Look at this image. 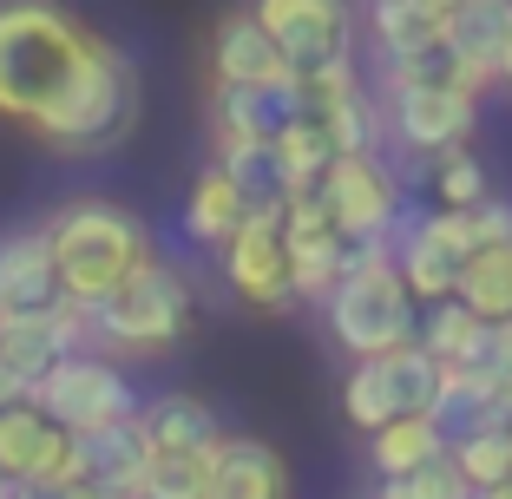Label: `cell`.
I'll use <instances>...</instances> for the list:
<instances>
[{
    "instance_id": "cell-1",
    "label": "cell",
    "mask_w": 512,
    "mask_h": 499,
    "mask_svg": "<svg viewBox=\"0 0 512 499\" xmlns=\"http://www.w3.org/2000/svg\"><path fill=\"white\" fill-rule=\"evenodd\" d=\"M99 33L60 0H0V119L40 125L79 79Z\"/></svg>"
},
{
    "instance_id": "cell-2",
    "label": "cell",
    "mask_w": 512,
    "mask_h": 499,
    "mask_svg": "<svg viewBox=\"0 0 512 499\" xmlns=\"http://www.w3.org/2000/svg\"><path fill=\"white\" fill-rule=\"evenodd\" d=\"M46 250L60 276V303L99 309L112 289H125L151 263V230L112 197H73L46 217Z\"/></svg>"
},
{
    "instance_id": "cell-3",
    "label": "cell",
    "mask_w": 512,
    "mask_h": 499,
    "mask_svg": "<svg viewBox=\"0 0 512 499\" xmlns=\"http://www.w3.org/2000/svg\"><path fill=\"white\" fill-rule=\"evenodd\" d=\"M322 309H329V335L355 362H375V355L407 348L414 342V322H421V303L394 276L388 243H355L342 257V283L322 296Z\"/></svg>"
},
{
    "instance_id": "cell-4",
    "label": "cell",
    "mask_w": 512,
    "mask_h": 499,
    "mask_svg": "<svg viewBox=\"0 0 512 499\" xmlns=\"http://www.w3.org/2000/svg\"><path fill=\"white\" fill-rule=\"evenodd\" d=\"M132 119H138V73H132V60H125L119 46L99 33L86 66H79V79L66 86L60 106L33 125V138H46V145L66 152V158H92V152H112V145L132 132Z\"/></svg>"
},
{
    "instance_id": "cell-5",
    "label": "cell",
    "mask_w": 512,
    "mask_h": 499,
    "mask_svg": "<svg viewBox=\"0 0 512 499\" xmlns=\"http://www.w3.org/2000/svg\"><path fill=\"white\" fill-rule=\"evenodd\" d=\"M191 316H197L191 283L171 263L151 257L125 289H112L99 309H86V348L99 342L106 362H119V355H165V348L184 342Z\"/></svg>"
},
{
    "instance_id": "cell-6",
    "label": "cell",
    "mask_w": 512,
    "mask_h": 499,
    "mask_svg": "<svg viewBox=\"0 0 512 499\" xmlns=\"http://www.w3.org/2000/svg\"><path fill=\"white\" fill-rule=\"evenodd\" d=\"M27 408H40L53 427H66L73 440H86V434H99V427H112V421H132L138 394H132V381H125L119 362H106L99 348H79V355H60V362L33 381Z\"/></svg>"
},
{
    "instance_id": "cell-7",
    "label": "cell",
    "mask_w": 512,
    "mask_h": 499,
    "mask_svg": "<svg viewBox=\"0 0 512 499\" xmlns=\"http://www.w3.org/2000/svg\"><path fill=\"white\" fill-rule=\"evenodd\" d=\"M434 408H440V362L414 342L394 355H375V362H355L342 381V414L362 434H381L388 421H414Z\"/></svg>"
},
{
    "instance_id": "cell-8",
    "label": "cell",
    "mask_w": 512,
    "mask_h": 499,
    "mask_svg": "<svg viewBox=\"0 0 512 499\" xmlns=\"http://www.w3.org/2000/svg\"><path fill=\"white\" fill-rule=\"evenodd\" d=\"M388 250H394V276L407 283L414 303H447L473 257V237L460 211H401Z\"/></svg>"
},
{
    "instance_id": "cell-9",
    "label": "cell",
    "mask_w": 512,
    "mask_h": 499,
    "mask_svg": "<svg viewBox=\"0 0 512 499\" xmlns=\"http://www.w3.org/2000/svg\"><path fill=\"white\" fill-rule=\"evenodd\" d=\"M250 20L270 33L289 79H316L329 66L355 60L348 53V7L342 0H250Z\"/></svg>"
},
{
    "instance_id": "cell-10",
    "label": "cell",
    "mask_w": 512,
    "mask_h": 499,
    "mask_svg": "<svg viewBox=\"0 0 512 499\" xmlns=\"http://www.w3.org/2000/svg\"><path fill=\"white\" fill-rule=\"evenodd\" d=\"M0 480L7 486H73L86 480V454L66 427H53L40 408L14 401L0 408Z\"/></svg>"
},
{
    "instance_id": "cell-11",
    "label": "cell",
    "mask_w": 512,
    "mask_h": 499,
    "mask_svg": "<svg viewBox=\"0 0 512 499\" xmlns=\"http://www.w3.org/2000/svg\"><path fill=\"white\" fill-rule=\"evenodd\" d=\"M322 211H329L335 237L355 250V243H388L394 224H401V197H394V178L375 165V158H335L329 178L316 184Z\"/></svg>"
},
{
    "instance_id": "cell-12",
    "label": "cell",
    "mask_w": 512,
    "mask_h": 499,
    "mask_svg": "<svg viewBox=\"0 0 512 499\" xmlns=\"http://www.w3.org/2000/svg\"><path fill=\"white\" fill-rule=\"evenodd\" d=\"M388 132L401 138V152L427 158L434 165L440 152H453V145H467L473 125H480V99L460 86H401L388 92Z\"/></svg>"
},
{
    "instance_id": "cell-13",
    "label": "cell",
    "mask_w": 512,
    "mask_h": 499,
    "mask_svg": "<svg viewBox=\"0 0 512 499\" xmlns=\"http://www.w3.org/2000/svg\"><path fill=\"white\" fill-rule=\"evenodd\" d=\"M224 283L256 309H289V250H283V224L276 211H250L224 243Z\"/></svg>"
},
{
    "instance_id": "cell-14",
    "label": "cell",
    "mask_w": 512,
    "mask_h": 499,
    "mask_svg": "<svg viewBox=\"0 0 512 499\" xmlns=\"http://www.w3.org/2000/svg\"><path fill=\"white\" fill-rule=\"evenodd\" d=\"M79 348H86V309H73V303L33 309V316H0V362H7V375L27 381V388L60 355H79Z\"/></svg>"
},
{
    "instance_id": "cell-15",
    "label": "cell",
    "mask_w": 512,
    "mask_h": 499,
    "mask_svg": "<svg viewBox=\"0 0 512 499\" xmlns=\"http://www.w3.org/2000/svg\"><path fill=\"white\" fill-rule=\"evenodd\" d=\"M296 119H302V99L289 79H276V86H211L217 145H276L283 125Z\"/></svg>"
},
{
    "instance_id": "cell-16",
    "label": "cell",
    "mask_w": 512,
    "mask_h": 499,
    "mask_svg": "<svg viewBox=\"0 0 512 499\" xmlns=\"http://www.w3.org/2000/svg\"><path fill=\"white\" fill-rule=\"evenodd\" d=\"M289 460L276 454L270 440L256 434H224L211 454V486L204 499H289Z\"/></svg>"
},
{
    "instance_id": "cell-17",
    "label": "cell",
    "mask_w": 512,
    "mask_h": 499,
    "mask_svg": "<svg viewBox=\"0 0 512 499\" xmlns=\"http://www.w3.org/2000/svg\"><path fill=\"white\" fill-rule=\"evenodd\" d=\"M132 421H138L151 454H211L217 440H224L217 408L204 394H184V388H165V394H151V401H138Z\"/></svg>"
},
{
    "instance_id": "cell-18",
    "label": "cell",
    "mask_w": 512,
    "mask_h": 499,
    "mask_svg": "<svg viewBox=\"0 0 512 499\" xmlns=\"http://www.w3.org/2000/svg\"><path fill=\"white\" fill-rule=\"evenodd\" d=\"M506 7L512 0H467V7L440 14V46H447L453 73H460V92H473V99L493 86V53H499Z\"/></svg>"
},
{
    "instance_id": "cell-19",
    "label": "cell",
    "mask_w": 512,
    "mask_h": 499,
    "mask_svg": "<svg viewBox=\"0 0 512 499\" xmlns=\"http://www.w3.org/2000/svg\"><path fill=\"white\" fill-rule=\"evenodd\" d=\"M53 303H60V276H53L46 230H7L0 237V316H33Z\"/></svg>"
},
{
    "instance_id": "cell-20",
    "label": "cell",
    "mask_w": 512,
    "mask_h": 499,
    "mask_svg": "<svg viewBox=\"0 0 512 499\" xmlns=\"http://www.w3.org/2000/svg\"><path fill=\"white\" fill-rule=\"evenodd\" d=\"M283 73V53L270 46V33L250 20V7L224 14L211 27V86H276Z\"/></svg>"
},
{
    "instance_id": "cell-21",
    "label": "cell",
    "mask_w": 512,
    "mask_h": 499,
    "mask_svg": "<svg viewBox=\"0 0 512 499\" xmlns=\"http://www.w3.org/2000/svg\"><path fill=\"white\" fill-rule=\"evenodd\" d=\"M79 454H86V480L99 486V493L138 499V480H145V460H151L138 421H112V427H99V434H86Z\"/></svg>"
},
{
    "instance_id": "cell-22",
    "label": "cell",
    "mask_w": 512,
    "mask_h": 499,
    "mask_svg": "<svg viewBox=\"0 0 512 499\" xmlns=\"http://www.w3.org/2000/svg\"><path fill=\"white\" fill-rule=\"evenodd\" d=\"M447 460V434H440L434 414H414V421H388L381 434H368V467L381 480H401V473H421Z\"/></svg>"
},
{
    "instance_id": "cell-23",
    "label": "cell",
    "mask_w": 512,
    "mask_h": 499,
    "mask_svg": "<svg viewBox=\"0 0 512 499\" xmlns=\"http://www.w3.org/2000/svg\"><path fill=\"white\" fill-rule=\"evenodd\" d=\"M217 171H224V184L243 197V217L250 211H283L289 204L276 145H217Z\"/></svg>"
},
{
    "instance_id": "cell-24",
    "label": "cell",
    "mask_w": 512,
    "mask_h": 499,
    "mask_svg": "<svg viewBox=\"0 0 512 499\" xmlns=\"http://www.w3.org/2000/svg\"><path fill=\"white\" fill-rule=\"evenodd\" d=\"M368 33H375L381 60L401 66L414 53H427V46H440V14L421 7V0H375L368 7Z\"/></svg>"
},
{
    "instance_id": "cell-25",
    "label": "cell",
    "mask_w": 512,
    "mask_h": 499,
    "mask_svg": "<svg viewBox=\"0 0 512 499\" xmlns=\"http://www.w3.org/2000/svg\"><path fill=\"white\" fill-rule=\"evenodd\" d=\"M453 303H467L480 322H512V243H499V250H473L467 270H460Z\"/></svg>"
},
{
    "instance_id": "cell-26",
    "label": "cell",
    "mask_w": 512,
    "mask_h": 499,
    "mask_svg": "<svg viewBox=\"0 0 512 499\" xmlns=\"http://www.w3.org/2000/svg\"><path fill=\"white\" fill-rule=\"evenodd\" d=\"M243 224V197L224 184V171H204V178L191 184V197H184V237L191 243H211V250H224L230 230Z\"/></svg>"
},
{
    "instance_id": "cell-27",
    "label": "cell",
    "mask_w": 512,
    "mask_h": 499,
    "mask_svg": "<svg viewBox=\"0 0 512 499\" xmlns=\"http://www.w3.org/2000/svg\"><path fill=\"white\" fill-rule=\"evenodd\" d=\"M335 158H342V152H335V138L322 132V119H296V125H283V138H276V165H283L289 197L316 191V184L329 178Z\"/></svg>"
},
{
    "instance_id": "cell-28",
    "label": "cell",
    "mask_w": 512,
    "mask_h": 499,
    "mask_svg": "<svg viewBox=\"0 0 512 499\" xmlns=\"http://www.w3.org/2000/svg\"><path fill=\"white\" fill-rule=\"evenodd\" d=\"M447 467L467 480V493L506 486L512 480V440L506 434H460V440H447Z\"/></svg>"
},
{
    "instance_id": "cell-29",
    "label": "cell",
    "mask_w": 512,
    "mask_h": 499,
    "mask_svg": "<svg viewBox=\"0 0 512 499\" xmlns=\"http://www.w3.org/2000/svg\"><path fill=\"white\" fill-rule=\"evenodd\" d=\"M289 250V296H329L335 283H342V257L348 243L335 237H302V243H283Z\"/></svg>"
},
{
    "instance_id": "cell-30",
    "label": "cell",
    "mask_w": 512,
    "mask_h": 499,
    "mask_svg": "<svg viewBox=\"0 0 512 499\" xmlns=\"http://www.w3.org/2000/svg\"><path fill=\"white\" fill-rule=\"evenodd\" d=\"M211 454H151L145 480H138V499H204V486H211Z\"/></svg>"
},
{
    "instance_id": "cell-31",
    "label": "cell",
    "mask_w": 512,
    "mask_h": 499,
    "mask_svg": "<svg viewBox=\"0 0 512 499\" xmlns=\"http://www.w3.org/2000/svg\"><path fill=\"white\" fill-rule=\"evenodd\" d=\"M473 335H480V316H473L467 303H453V296H447V303H427L421 322H414V348H427L440 368H447L453 355L473 342Z\"/></svg>"
},
{
    "instance_id": "cell-32",
    "label": "cell",
    "mask_w": 512,
    "mask_h": 499,
    "mask_svg": "<svg viewBox=\"0 0 512 499\" xmlns=\"http://www.w3.org/2000/svg\"><path fill=\"white\" fill-rule=\"evenodd\" d=\"M434 197H440V211H473V204H486V197H493L486 165L467 152V145H453V152L434 158Z\"/></svg>"
},
{
    "instance_id": "cell-33",
    "label": "cell",
    "mask_w": 512,
    "mask_h": 499,
    "mask_svg": "<svg viewBox=\"0 0 512 499\" xmlns=\"http://www.w3.org/2000/svg\"><path fill=\"white\" fill-rule=\"evenodd\" d=\"M375 499H467V480L447 467V460H434V467L421 473H401V480H381Z\"/></svg>"
},
{
    "instance_id": "cell-34",
    "label": "cell",
    "mask_w": 512,
    "mask_h": 499,
    "mask_svg": "<svg viewBox=\"0 0 512 499\" xmlns=\"http://www.w3.org/2000/svg\"><path fill=\"white\" fill-rule=\"evenodd\" d=\"M14 499H119V493H99L92 480H73V486H14Z\"/></svg>"
},
{
    "instance_id": "cell-35",
    "label": "cell",
    "mask_w": 512,
    "mask_h": 499,
    "mask_svg": "<svg viewBox=\"0 0 512 499\" xmlns=\"http://www.w3.org/2000/svg\"><path fill=\"white\" fill-rule=\"evenodd\" d=\"M493 79L512 86V7H506V27H499V53H493Z\"/></svg>"
},
{
    "instance_id": "cell-36",
    "label": "cell",
    "mask_w": 512,
    "mask_h": 499,
    "mask_svg": "<svg viewBox=\"0 0 512 499\" xmlns=\"http://www.w3.org/2000/svg\"><path fill=\"white\" fill-rule=\"evenodd\" d=\"M14 401H27V381L7 375V362H0V408H14Z\"/></svg>"
},
{
    "instance_id": "cell-37",
    "label": "cell",
    "mask_w": 512,
    "mask_h": 499,
    "mask_svg": "<svg viewBox=\"0 0 512 499\" xmlns=\"http://www.w3.org/2000/svg\"><path fill=\"white\" fill-rule=\"evenodd\" d=\"M467 499H512V480L506 486H486V493H467Z\"/></svg>"
},
{
    "instance_id": "cell-38",
    "label": "cell",
    "mask_w": 512,
    "mask_h": 499,
    "mask_svg": "<svg viewBox=\"0 0 512 499\" xmlns=\"http://www.w3.org/2000/svg\"><path fill=\"white\" fill-rule=\"evenodd\" d=\"M421 7H434V14H453V7H467V0H421Z\"/></svg>"
},
{
    "instance_id": "cell-39",
    "label": "cell",
    "mask_w": 512,
    "mask_h": 499,
    "mask_svg": "<svg viewBox=\"0 0 512 499\" xmlns=\"http://www.w3.org/2000/svg\"><path fill=\"white\" fill-rule=\"evenodd\" d=\"M368 7H375V0H368Z\"/></svg>"
}]
</instances>
